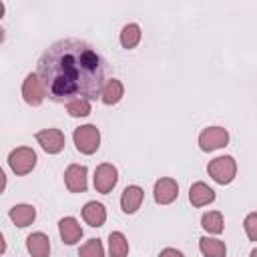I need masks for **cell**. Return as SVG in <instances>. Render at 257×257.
Returning <instances> with one entry per match:
<instances>
[{
  "label": "cell",
  "instance_id": "obj_1",
  "mask_svg": "<svg viewBox=\"0 0 257 257\" xmlns=\"http://www.w3.org/2000/svg\"><path fill=\"white\" fill-rule=\"evenodd\" d=\"M36 74L54 102L94 100L106 84V60L88 42L62 38L42 52Z\"/></svg>",
  "mask_w": 257,
  "mask_h": 257
},
{
  "label": "cell",
  "instance_id": "obj_2",
  "mask_svg": "<svg viewBox=\"0 0 257 257\" xmlns=\"http://www.w3.org/2000/svg\"><path fill=\"white\" fill-rule=\"evenodd\" d=\"M207 171H209V175H211V179H213L215 183L227 185V183H231V181L235 179V175H237V163H235V159L229 157V155L217 157V159H213V161L209 163Z\"/></svg>",
  "mask_w": 257,
  "mask_h": 257
},
{
  "label": "cell",
  "instance_id": "obj_3",
  "mask_svg": "<svg viewBox=\"0 0 257 257\" xmlns=\"http://www.w3.org/2000/svg\"><path fill=\"white\" fill-rule=\"evenodd\" d=\"M74 145L82 155H92L96 153L98 145H100V133L94 124H82L78 128H74Z\"/></svg>",
  "mask_w": 257,
  "mask_h": 257
},
{
  "label": "cell",
  "instance_id": "obj_4",
  "mask_svg": "<svg viewBox=\"0 0 257 257\" xmlns=\"http://www.w3.org/2000/svg\"><path fill=\"white\" fill-rule=\"evenodd\" d=\"M8 165L16 175H28L36 165V153L28 147H18L8 155Z\"/></svg>",
  "mask_w": 257,
  "mask_h": 257
},
{
  "label": "cell",
  "instance_id": "obj_5",
  "mask_svg": "<svg viewBox=\"0 0 257 257\" xmlns=\"http://www.w3.org/2000/svg\"><path fill=\"white\" fill-rule=\"evenodd\" d=\"M22 96L24 100L30 104V106H38L44 98H46V90L42 86V80L36 72H30L26 78H24V84H22Z\"/></svg>",
  "mask_w": 257,
  "mask_h": 257
},
{
  "label": "cell",
  "instance_id": "obj_6",
  "mask_svg": "<svg viewBox=\"0 0 257 257\" xmlns=\"http://www.w3.org/2000/svg\"><path fill=\"white\" fill-rule=\"evenodd\" d=\"M229 143V133L223 126H209L199 135V147L203 151H215Z\"/></svg>",
  "mask_w": 257,
  "mask_h": 257
},
{
  "label": "cell",
  "instance_id": "obj_7",
  "mask_svg": "<svg viewBox=\"0 0 257 257\" xmlns=\"http://www.w3.org/2000/svg\"><path fill=\"white\" fill-rule=\"evenodd\" d=\"M118 181V173H116V167H112L110 163H102L96 167L94 171V189L102 195L110 193L112 187L116 185Z\"/></svg>",
  "mask_w": 257,
  "mask_h": 257
},
{
  "label": "cell",
  "instance_id": "obj_8",
  "mask_svg": "<svg viewBox=\"0 0 257 257\" xmlns=\"http://www.w3.org/2000/svg\"><path fill=\"white\" fill-rule=\"evenodd\" d=\"M36 141L38 145L48 153V155H56L64 149V135L58 128H44L36 133Z\"/></svg>",
  "mask_w": 257,
  "mask_h": 257
},
{
  "label": "cell",
  "instance_id": "obj_9",
  "mask_svg": "<svg viewBox=\"0 0 257 257\" xmlns=\"http://www.w3.org/2000/svg\"><path fill=\"white\" fill-rule=\"evenodd\" d=\"M64 185L70 193H84L86 191V167L70 165L64 171Z\"/></svg>",
  "mask_w": 257,
  "mask_h": 257
},
{
  "label": "cell",
  "instance_id": "obj_10",
  "mask_svg": "<svg viewBox=\"0 0 257 257\" xmlns=\"http://www.w3.org/2000/svg\"><path fill=\"white\" fill-rule=\"evenodd\" d=\"M177 195H179V185H177L175 179L165 177V179H159V181L155 183V201H157L159 205H169V203H173V201L177 199Z\"/></svg>",
  "mask_w": 257,
  "mask_h": 257
},
{
  "label": "cell",
  "instance_id": "obj_11",
  "mask_svg": "<svg viewBox=\"0 0 257 257\" xmlns=\"http://www.w3.org/2000/svg\"><path fill=\"white\" fill-rule=\"evenodd\" d=\"M189 201L193 207H205L215 201V191L205 183H193L189 189Z\"/></svg>",
  "mask_w": 257,
  "mask_h": 257
},
{
  "label": "cell",
  "instance_id": "obj_12",
  "mask_svg": "<svg viewBox=\"0 0 257 257\" xmlns=\"http://www.w3.org/2000/svg\"><path fill=\"white\" fill-rule=\"evenodd\" d=\"M58 229H60V237L66 245H74L80 241L82 237V227L78 225V221L74 217H64L58 221Z\"/></svg>",
  "mask_w": 257,
  "mask_h": 257
},
{
  "label": "cell",
  "instance_id": "obj_13",
  "mask_svg": "<svg viewBox=\"0 0 257 257\" xmlns=\"http://www.w3.org/2000/svg\"><path fill=\"white\" fill-rule=\"evenodd\" d=\"M26 249L32 257H48L50 255V239L44 233L36 231L26 237Z\"/></svg>",
  "mask_w": 257,
  "mask_h": 257
},
{
  "label": "cell",
  "instance_id": "obj_14",
  "mask_svg": "<svg viewBox=\"0 0 257 257\" xmlns=\"http://www.w3.org/2000/svg\"><path fill=\"white\" fill-rule=\"evenodd\" d=\"M143 197H145V193H143V189H141L139 185L126 187V189L122 191V197H120V207H122V211L128 213V215L135 213V211L141 207Z\"/></svg>",
  "mask_w": 257,
  "mask_h": 257
},
{
  "label": "cell",
  "instance_id": "obj_15",
  "mask_svg": "<svg viewBox=\"0 0 257 257\" xmlns=\"http://www.w3.org/2000/svg\"><path fill=\"white\" fill-rule=\"evenodd\" d=\"M8 215H10V219L14 221L16 227H28V225H32V221L36 219V209H34L32 205L22 203V205H14V207L8 211Z\"/></svg>",
  "mask_w": 257,
  "mask_h": 257
},
{
  "label": "cell",
  "instance_id": "obj_16",
  "mask_svg": "<svg viewBox=\"0 0 257 257\" xmlns=\"http://www.w3.org/2000/svg\"><path fill=\"white\" fill-rule=\"evenodd\" d=\"M82 219L90 225V227H102L104 221H106V209L96 203V201H90L82 207Z\"/></svg>",
  "mask_w": 257,
  "mask_h": 257
},
{
  "label": "cell",
  "instance_id": "obj_17",
  "mask_svg": "<svg viewBox=\"0 0 257 257\" xmlns=\"http://www.w3.org/2000/svg\"><path fill=\"white\" fill-rule=\"evenodd\" d=\"M199 249L205 257H225L227 255V247L221 239H213V237H201L199 239Z\"/></svg>",
  "mask_w": 257,
  "mask_h": 257
},
{
  "label": "cell",
  "instance_id": "obj_18",
  "mask_svg": "<svg viewBox=\"0 0 257 257\" xmlns=\"http://www.w3.org/2000/svg\"><path fill=\"white\" fill-rule=\"evenodd\" d=\"M122 92H124L122 82L116 80V78H110V80H106V84H104V88H102L100 100H102L104 104H116V102L122 98Z\"/></svg>",
  "mask_w": 257,
  "mask_h": 257
},
{
  "label": "cell",
  "instance_id": "obj_19",
  "mask_svg": "<svg viewBox=\"0 0 257 257\" xmlns=\"http://www.w3.org/2000/svg\"><path fill=\"white\" fill-rule=\"evenodd\" d=\"M108 253H110V257H126L128 241L120 231H112L108 235Z\"/></svg>",
  "mask_w": 257,
  "mask_h": 257
},
{
  "label": "cell",
  "instance_id": "obj_20",
  "mask_svg": "<svg viewBox=\"0 0 257 257\" xmlns=\"http://www.w3.org/2000/svg\"><path fill=\"white\" fill-rule=\"evenodd\" d=\"M139 42H141V28H139V24L131 22V24L122 26V30H120V44H122V48L131 50Z\"/></svg>",
  "mask_w": 257,
  "mask_h": 257
},
{
  "label": "cell",
  "instance_id": "obj_21",
  "mask_svg": "<svg viewBox=\"0 0 257 257\" xmlns=\"http://www.w3.org/2000/svg\"><path fill=\"white\" fill-rule=\"evenodd\" d=\"M201 225H203L205 231L219 235L223 231V215L219 211H209V213H205L201 217Z\"/></svg>",
  "mask_w": 257,
  "mask_h": 257
},
{
  "label": "cell",
  "instance_id": "obj_22",
  "mask_svg": "<svg viewBox=\"0 0 257 257\" xmlns=\"http://www.w3.org/2000/svg\"><path fill=\"white\" fill-rule=\"evenodd\" d=\"M78 257H104V249L100 239H90L78 249Z\"/></svg>",
  "mask_w": 257,
  "mask_h": 257
},
{
  "label": "cell",
  "instance_id": "obj_23",
  "mask_svg": "<svg viewBox=\"0 0 257 257\" xmlns=\"http://www.w3.org/2000/svg\"><path fill=\"white\" fill-rule=\"evenodd\" d=\"M66 110L70 116H88L90 114V100H72L66 104Z\"/></svg>",
  "mask_w": 257,
  "mask_h": 257
},
{
  "label": "cell",
  "instance_id": "obj_24",
  "mask_svg": "<svg viewBox=\"0 0 257 257\" xmlns=\"http://www.w3.org/2000/svg\"><path fill=\"white\" fill-rule=\"evenodd\" d=\"M243 227H245V233L251 241H257V213H249L243 221Z\"/></svg>",
  "mask_w": 257,
  "mask_h": 257
},
{
  "label": "cell",
  "instance_id": "obj_25",
  "mask_svg": "<svg viewBox=\"0 0 257 257\" xmlns=\"http://www.w3.org/2000/svg\"><path fill=\"white\" fill-rule=\"evenodd\" d=\"M159 257H185L181 251H177V249H173V247H167V249H163L161 251V255Z\"/></svg>",
  "mask_w": 257,
  "mask_h": 257
},
{
  "label": "cell",
  "instance_id": "obj_26",
  "mask_svg": "<svg viewBox=\"0 0 257 257\" xmlns=\"http://www.w3.org/2000/svg\"><path fill=\"white\" fill-rule=\"evenodd\" d=\"M251 257H257V249H253V251H251Z\"/></svg>",
  "mask_w": 257,
  "mask_h": 257
}]
</instances>
